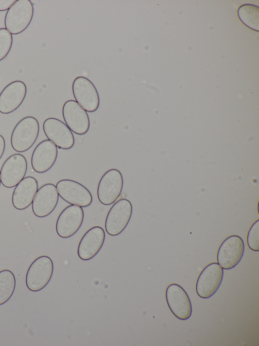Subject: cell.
Instances as JSON below:
<instances>
[{
  "instance_id": "6da1fadb",
  "label": "cell",
  "mask_w": 259,
  "mask_h": 346,
  "mask_svg": "<svg viewBox=\"0 0 259 346\" xmlns=\"http://www.w3.org/2000/svg\"><path fill=\"white\" fill-rule=\"evenodd\" d=\"M39 125L32 116L21 119L14 127L11 136L12 148L17 152H24L34 145L38 137Z\"/></svg>"
},
{
  "instance_id": "7a4b0ae2",
  "label": "cell",
  "mask_w": 259,
  "mask_h": 346,
  "mask_svg": "<svg viewBox=\"0 0 259 346\" xmlns=\"http://www.w3.org/2000/svg\"><path fill=\"white\" fill-rule=\"evenodd\" d=\"M34 14L33 6L29 0H17L7 11L5 26L12 34H18L30 25Z\"/></svg>"
},
{
  "instance_id": "3957f363",
  "label": "cell",
  "mask_w": 259,
  "mask_h": 346,
  "mask_svg": "<svg viewBox=\"0 0 259 346\" xmlns=\"http://www.w3.org/2000/svg\"><path fill=\"white\" fill-rule=\"evenodd\" d=\"M54 271L53 261L48 256L36 258L29 266L26 274V285L32 292L44 289L50 281Z\"/></svg>"
},
{
  "instance_id": "277c9868",
  "label": "cell",
  "mask_w": 259,
  "mask_h": 346,
  "mask_svg": "<svg viewBox=\"0 0 259 346\" xmlns=\"http://www.w3.org/2000/svg\"><path fill=\"white\" fill-rule=\"evenodd\" d=\"M123 185L121 173L115 168L106 171L101 178L97 187V197L101 203L110 205L120 196Z\"/></svg>"
},
{
  "instance_id": "5b68a950",
  "label": "cell",
  "mask_w": 259,
  "mask_h": 346,
  "mask_svg": "<svg viewBox=\"0 0 259 346\" xmlns=\"http://www.w3.org/2000/svg\"><path fill=\"white\" fill-rule=\"evenodd\" d=\"M133 212L132 204L127 199L116 201L107 213L105 222L107 233L111 236L120 234L128 225Z\"/></svg>"
},
{
  "instance_id": "8992f818",
  "label": "cell",
  "mask_w": 259,
  "mask_h": 346,
  "mask_svg": "<svg viewBox=\"0 0 259 346\" xmlns=\"http://www.w3.org/2000/svg\"><path fill=\"white\" fill-rule=\"evenodd\" d=\"M56 187L60 197L71 205L85 207L90 205L93 201L90 191L75 181L62 179L57 183Z\"/></svg>"
},
{
  "instance_id": "52a82bcc",
  "label": "cell",
  "mask_w": 259,
  "mask_h": 346,
  "mask_svg": "<svg viewBox=\"0 0 259 346\" xmlns=\"http://www.w3.org/2000/svg\"><path fill=\"white\" fill-rule=\"evenodd\" d=\"M243 239L237 235L227 237L221 244L217 253V262L224 269L235 267L241 261L244 252Z\"/></svg>"
},
{
  "instance_id": "ba28073f",
  "label": "cell",
  "mask_w": 259,
  "mask_h": 346,
  "mask_svg": "<svg viewBox=\"0 0 259 346\" xmlns=\"http://www.w3.org/2000/svg\"><path fill=\"white\" fill-rule=\"evenodd\" d=\"M72 90L75 101L87 112L97 110L100 105L98 91L94 84L87 78L79 76L73 81Z\"/></svg>"
},
{
  "instance_id": "9c48e42d",
  "label": "cell",
  "mask_w": 259,
  "mask_h": 346,
  "mask_svg": "<svg viewBox=\"0 0 259 346\" xmlns=\"http://www.w3.org/2000/svg\"><path fill=\"white\" fill-rule=\"evenodd\" d=\"M224 275L223 269L216 262L207 266L200 272L196 284V291L200 298L207 299L219 289Z\"/></svg>"
},
{
  "instance_id": "30bf717a",
  "label": "cell",
  "mask_w": 259,
  "mask_h": 346,
  "mask_svg": "<svg viewBox=\"0 0 259 346\" xmlns=\"http://www.w3.org/2000/svg\"><path fill=\"white\" fill-rule=\"evenodd\" d=\"M84 219L82 208L76 205H69L64 209L59 215L56 231L61 237L69 238L75 234L82 225Z\"/></svg>"
},
{
  "instance_id": "8fae6325",
  "label": "cell",
  "mask_w": 259,
  "mask_h": 346,
  "mask_svg": "<svg viewBox=\"0 0 259 346\" xmlns=\"http://www.w3.org/2000/svg\"><path fill=\"white\" fill-rule=\"evenodd\" d=\"M166 300L172 314L178 319L186 320L191 316L192 307L189 296L179 285H169L165 291Z\"/></svg>"
},
{
  "instance_id": "7c38bea8",
  "label": "cell",
  "mask_w": 259,
  "mask_h": 346,
  "mask_svg": "<svg viewBox=\"0 0 259 346\" xmlns=\"http://www.w3.org/2000/svg\"><path fill=\"white\" fill-rule=\"evenodd\" d=\"M27 169V160L23 155L17 153L11 155L2 166L1 183L6 188L15 187L24 178Z\"/></svg>"
},
{
  "instance_id": "4fadbf2b",
  "label": "cell",
  "mask_w": 259,
  "mask_h": 346,
  "mask_svg": "<svg viewBox=\"0 0 259 346\" xmlns=\"http://www.w3.org/2000/svg\"><path fill=\"white\" fill-rule=\"evenodd\" d=\"M42 128L46 137L59 149L68 150L73 147L74 135L61 120L53 117L48 118L44 121Z\"/></svg>"
},
{
  "instance_id": "5bb4252c",
  "label": "cell",
  "mask_w": 259,
  "mask_h": 346,
  "mask_svg": "<svg viewBox=\"0 0 259 346\" xmlns=\"http://www.w3.org/2000/svg\"><path fill=\"white\" fill-rule=\"evenodd\" d=\"M62 116L66 125L75 134L83 135L88 131L90 126L89 115L74 100H68L64 103Z\"/></svg>"
},
{
  "instance_id": "9a60e30c",
  "label": "cell",
  "mask_w": 259,
  "mask_h": 346,
  "mask_svg": "<svg viewBox=\"0 0 259 346\" xmlns=\"http://www.w3.org/2000/svg\"><path fill=\"white\" fill-rule=\"evenodd\" d=\"M58 200L56 186L52 183L43 185L37 190L32 202L34 215L39 218L48 216L55 210Z\"/></svg>"
},
{
  "instance_id": "2e32d148",
  "label": "cell",
  "mask_w": 259,
  "mask_h": 346,
  "mask_svg": "<svg viewBox=\"0 0 259 346\" xmlns=\"http://www.w3.org/2000/svg\"><path fill=\"white\" fill-rule=\"evenodd\" d=\"M57 156V147L49 140H43L33 150L31 158V166L37 173L46 172L54 165Z\"/></svg>"
},
{
  "instance_id": "e0dca14e",
  "label": "cell",
  "mask_w": 259,
  "mask_h": 346,
  "mask_svg": "<svg viewBox=\"0 0 259 346\" xmlns=\"http://www.w3.org/2000/svg\"><path fill=\"white\" fill-rule=\"evenodd\" d=\"M27 93L25 84L19 80L8 84L0 93V113L10 114L23 102Z\"/></svg>"
},
{
  "instance_id": "ac0fdd59",
  "label": "cell",
  "mask_w": 259,
  "mask_h": 346,
  "mask_svg": "<svg viewBox=\"0 0 259 346\" xmlns=\"http://www.w3.org/2000/svg\"><path fill=\"white\" fill-rule=\"evenodd\" d=\"M105 233L98 226L89 229L82 236L77 248L79 258L84 261L93 258L100 251L105 241Z\"/></svg>"
},
{
  "instance_id": "d6986e66",
  "label": "cell",
  "mask_w": 259,
  "mask_h": 346,
  "mask_svg": "<svg viewBox=\"0 0 259 346\" xmlns=\"http://www.w3.org/2000/svg\"><path fill=\"white\" fill-rule=\"evenodd\" d=\"M38 190V182L33 177L24 178L14 188L12 202L17 210H23L32 203Z\"/></svg>"
},
{
  "instance_id": "ffe728a7",
  "label": "cell",
  "mask_w": 259,
  "mask_h": 346,
  "mask_svg": "<svg viewBox=\"0 0 259 346\" xmlns=\"http://www.w3.org/2000/svg\"><path fill=\"white\" fill-rule=\"evenodd\" d=\"M238 16L244 25L258 31L259 8L257 6L250 4L242 5L238 10Z\"/></svg>"
},
{
  "instance_id": "44dd1931",
  "label": "cell",
  "mask_w": 259,
  "mask_h": 346,
  "mask_svg": "<svg viewBox=\"0 0 259 346\" xmlns=\"http://www.w3.org/2000/svg\"><path fill=\"white\" fill-rule=\"evenodd\" d=\"M15 287L16 279L13 272L9 269L0 271V305L10 299Z\"/></svg>"
},
{
  "instance_id": "7402d4cb",
  "label": "cell",
  "mask_w": 259,
  "mask_h": 346,
  "mask_svg": "<svg viewBox=\"0 0 259 346\" xmlns=\"http://www.w3.org/2000/svg\"><path fill=\"white\" fill-rule=\"evenodd\" d=\"M12 44V34L5 28H0V61L8 55Z\"/></svg>"
},
{
  "instance_id": "603a6c76",
  "label": "cell",
  "mask_w": 259,
  "mask_h": 346,
  "mask_svg": "<svg viewBox=\"0 0 259 346\" xmlns=\"http://www.w3.org/2000/svg\"><path fill=\"white\" fill-rule=\"evenodd\" d=\"M249 248L255 252L259 251V220L257 219L250 227L247 236Z\"/></svg>"
},
{
  "instance_id": "cb8c5ba5",
  "label": "cell",
  "mask_w": 259,
  "mask_h": 346,
  "mask_svg": "<svg viewBox=\"0 0 259 346\" xmlns=\"http://www.w3.org/2000/svg\"><path fill=\"white\" fill-rule=\"evenodd\" d=\"M16 1V0H0V11H8Z\"/></svg>"
},
{
  "instance_id": "d4e9b609",
  "label": "cell",
  "mask_w": 259,
  "mask_h": 346,
  "mask_svg": "<svg viewBox=\"0 0 259 346\" xmlns=\"http://www.w3.org/2000/svg\"><path fill=\"white\" fill-rule=\"evenodd\" d=\"M6 147L5 140L4 137L0 134V159L2 157Z\"/></svg>"
},
{
  "instance_id": "484cf974",
  "label": "cell",
  "mask_w": 259,
  "mask_h": 346,
  "mask_svg": "<svg viewBox=\"0 0 259 346\" xmlns=\"http://www.w3.org/2000/svg\"><path fill=\"white\" fill-rule=\"evenodd\" d=\"M1 175H0V186H1Z\"/></svg>"
}]
</instances>
